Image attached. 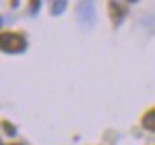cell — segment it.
Wrapping results in <instances>:
<instances>
[{
	"label": "cell",
	"mask_w": 155,
	"mask_h": 145,
	"mask_svg": "<svg viewBox=\"0 0 155 145\" xmlns=\"http://www.w3.org/2000/svg\"><path fill=\"white\" fill-rule=\"evenodd\" d=\"M0 44H2V48L5 52H22L27 47V42L22 35L18 34H4L2 38H0Z\"/></svg>",
	"instance_id": "cell-1"
},
{
	"label": "cell",
	"mask_w": 155,
	"mask_h": 145,
	"mask_svg": "<svg viewBox=\"0 0 155 145\" xmlns=\"http://www.w3.org/2000/svg\"><path fill=\"white\" fill-rule=\"evenodd\" d=\"M142 124H143L145 128H148V130L155 132V108H152L150 112H147L143 117V120H142Z\"/></svg>",
	"instance_id": "cell-2"
}]
</instances>
